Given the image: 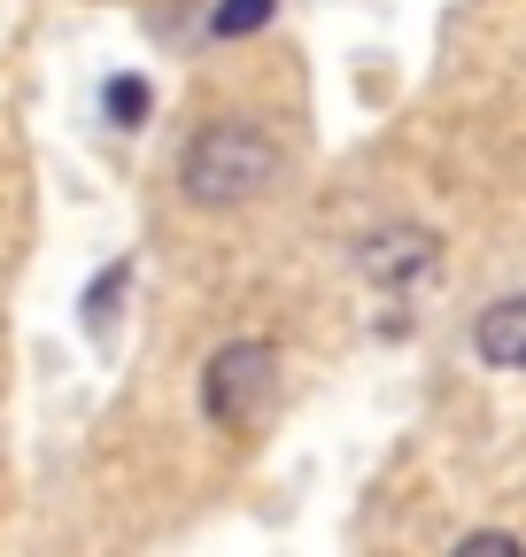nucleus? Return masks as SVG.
<instances>
[{
	"mask_svg": "<svg viewBox=\"0 0 526 557\" xmlns=\"http://www.w3.org/2000/svg\"><path fill=\"white\" fill-rule=\"evenodd\" d=\"M148 109H155V94H148V78H132V70L101 86V116H109L116 132H140V124H148Z\"/></svg>",
	"mask_w": 526,
	"mask_h": 557,
	"instance_id": "5",
	"label": "nucleus"
},
{
	"mask_svg": "<svg viewBox=\"0 0 526 557\" xmlns=\"http://www.w3.org/2000/svg\"><path fill=\"white\" fill-rule=\"evenodd\" d=\"M473 348L488 372H526V295H503L473 318Z\"/></svg>",
	"mask_w": 526,
	"mask_h": 557,
	"instance_id": "4",
	"label": "nucleus"
},
{
	"mask_svg": "<svg viewBox=\"0 0 526 557\" xmlns=\"http://www.w3.org/2000/svg\"><path fill=\"white\" fill-rule=\"evenodd\" d=\"M287 171V148L255 116H217L178 148V194L193 209H240L255 194H272Z\"/></svg>",
	"mask_w": 526,
	"mask_h": 557,
	"instance_id": "1",
	"label": "nucleus"
},
{
	"mask_svg": "<svg viewBox=\"0 0 526 557\" xmlns=\"http://www.w3.org/2000/svg\"><path fill=\"white\" fill-rule=\"evenodd\" d=\"M124 287H132V263L116 256L101 278H93V295H86V333L93 341H109V325H116V302H124Z\"/></svg>",
	"mask_w": 526,
	"mask_h": 557,
	"instance_id": "6",
	"label": "nucleus"
},
{
	"mask_svg": "<svg viewBox=\"0 0 526 557\" xmlns=\"http://www.w3.org/2000/svg\"><path fill=\"white\" fill-rule=\"evenodd\" d=\"M272 9H279V0H217V9H210V39H248V32L272 24Z\"/></svg>",
	"mask_w": 526,
	"mask_h": 557,
	"instance_id": "7",
	"label": "nucleus"
},
{
	"mask_svg": "<svg viewBox=\"0 0 526 557\" xmlns=\"http://www.w3.org/2000/svg\"><path fill=\"white\" fill-rule=\"evenodd\" d=\"M456 549H480V557H518V534H503V527H480V534H465Z\"/></svg>",
	"mask_w": 526,
	"mask_h": 557,
	"instance_id": "8",
	"label": "nucleus"
},
{
	"mask_svg": "<svg viewBox=\"0 0 526 557\" xmlns=\"http://www.w3.org/2000/svg\"><path fill=\"white\" fill-rule=\"evenodd\" d=\"M441 256V240L426 225H387V233H364L356 240V271L372 278V287H411V278H426Z\"/></svg>",
	"mask_w": 526,
	"mask_h": 557,
	"instance_id": "3",
	"label": "nucleus"
},
{
	"mask_svg": "<svg viewBox=\"0 0 526 557\" xmlns=\"http://www.w3.org/2000/svg\"><path fill=\"white\" fill-rule=\"evenodd\" d=\"M272 387H279L272 341H225L217 357L202 364V418H210V426H225V434H240V426H255V418H263Z\"/></svg>",
	"mask_w": 526,
	"mask_h": 557,
	"instance_id": "2",
	"label": "nucleus"
}]
</instances>
